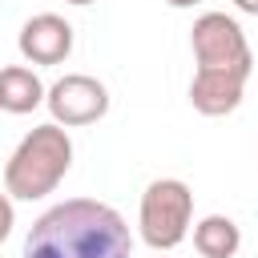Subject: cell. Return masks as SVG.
Wrapping results in <instances>:
<instances>
[{"label": "cell", "mask_w": 258, "mask_h": 258, "mask_svg": "<svg viewBox=\"0 0 258 258\" xmlns=\"http://www.w3.org/2000/svg\"><path fill=\"white\" fill-rule=\"evenodd\" d=\"M129 250L125 218L97 198H69L44 210L24 238V258H129Z\"/></svg>", "instance_id": "obj_1"}, {"label": "cell", "mask_w": 258, "mask_h": 258, "mask_svg": "<svg viewBox=\"0 0 258 258\" xmlns=\"http://www.w3.org/2000/svg\"><path fill=\"white\" fill-rule=\"evenodd\" d=\"M198 73L189 81V105L206 117L234 113L246 89V77L254 69V52L246 32L238 28L234 16L226 12H202L189 32Z\"/></svg>", "instance_id": "obj_2"}, {"label": "cell", "mask_w": 258, "mask_h": 258, "mask_svg": "<svg viewBox=\"0 0 258 258\" xmlns=\"http://www.w3.org/2000/svg\"><path fill=\"white\" fill-rule=\"evenodd\" d=\"M73 165V141L69 133L48 121V125H36L32 133H24V141L12 149L8 165H4V185L12 198H44L56 189V181L69 173Z\"/></svg>", "instance_id": "obj_3"}, {"label": "cell", "mask_w": 258, "mask_h": 258, "mask_svg": "<svg viewBox=\"0 0 258 258\" xmlns=\"http://www.w3.org/2000/svg\"><path fill=\"white\" fill-rule=\"evenodd\" d=\"M189 214H194L189 185L181 177H157L141 194V238L153 250H173L189 230Z\"/></svg>", "instance_id": "obj_4"}, {"label": "cell", "mask_w": 258, "mask_h": 258, "mask_svg": "<svg viewBox=\"0 0 258 258\" xmlns=\"http://www.w3.org/2000/svg\"><path fill=\"white\" fill-rule=\"evenodd\" d=\"M44 101L56 125H93L109 109V89L89 73H69L44 93Z\"/></svg>", "instance_id": "obj_5"}, {"label": "cell", "mask_w": 258, "mask_h": 258, "mask_svg": "<svg viewBox=\"0 0 258 258\" xmlns=\"http://www.w3.org/2000/svg\"><path fill=\"white\" fill-rule=\"evenodd\" d=\"M20 52L32 64H60L73 52V24L56 12H36L20 28Z\"/></svg>", "instance_id": "obj_6"}, {"label": "cell", "mask_w": 258, "mask_h": 258, "mask_svg": "<svg viewBox=\"0 0 258 258\" xmlns=\"http://www.w3.org/2000/svg\"><path fill=\"white\" fill-rule=\"evenodd\" d=\"M44 101V85L32 69L24 64H8L0 69V109L8 113H32Z\"/></svg>", "instance_id": "obj_7"}, {"label": "cell", "mask_w": 258, "mask_h": 258, "mask_svg": "<svg viewBox=\"0 0 258 258\" xmlns=\"http://www.w3.org/2000/svg\"><path fill=\"white\" fill-rule=\"evenodd\" d=\"M194 246H198L202 258H234L238 246H242V230L226 214H206L194 226Z\"/></svg>", "instance_id": "obj_8"}, {"label": "cell", "mask_w": 258, "mask_h": 258, "mask_svg": "<svg viewBox=\"0 0 258 258\" xmlns=\"http://www.w3.org/2000/svg\"><path fill=\"white\" fill-rule=\"evenodd\" d=\"M8 234H12V202L0 194V242H4Z\"/></svg>", "instance_id": "obj_9"}, {"label": "cell", "mask_w": 258, "mask_h": 258, "mask_svg": "<svg viewBox=\"0 0 258 258\" xmlns=\"http://www.w3.org/2000/svg\"><path fill=\"white\" fill-rule=\"evenodd\" d=\"M242 12H250V16H258V0H234Z\"/></svg>", "instance_id": "obj_10"}, {"label": "cell", "mask_w": 258, "mask_h": 258, "mask_svg": "<svg viewBox=\"0 0 258 258\" xmlns=\"http://www.w3.org/2000/svg\"><path fill=\"white\" fill-rule=\"evenodd\" d=\"M165 4H169V8H194L198 0H165Z\"/></svg>", "instance_id": "obj_11"}, {"label": "cell", "mask_w": 258, "mask_h": 258, "mask_svg": "<svg viewBox=\"0 0 258 258\" xmlns=\"http://www.w3.org/2000/svg\"><path fill=\"white\" fill-rule=\"evenodd\" d=\"M64 4H93V0H64Z\"/></svg>", "instance_id": "obj_12"}]
</instances>
